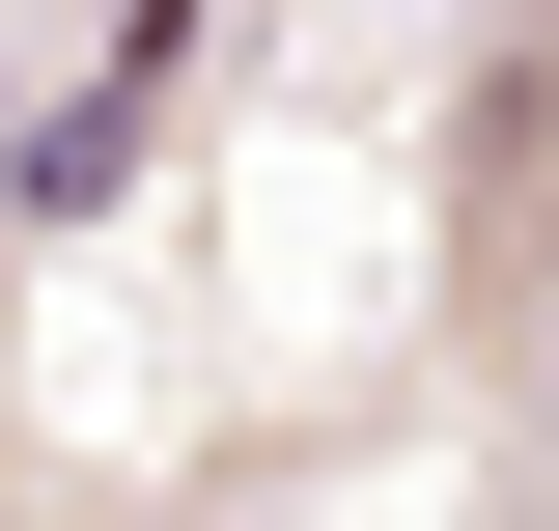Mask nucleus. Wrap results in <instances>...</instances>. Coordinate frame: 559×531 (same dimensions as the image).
<instances>
[{"label":"nucleus","mask_w":559,"mask_h":531,"mask_svg":"<svg viewBox=\"0 0 559 531\" xmlns=\"http://www.w3.org/2000/svg\"><path fill=\"white\" fill-rule=\"evenodd\" d=\"M112 168H140V84H84V113H28V224H84Z\"/></svg>","instance_id":"f257e3e1"}]
</instances>
